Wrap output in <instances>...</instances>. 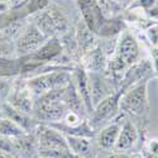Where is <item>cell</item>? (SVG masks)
Returning <instances> with one entry per match:
<instances>
[{"label": "cell", "instance_id": "obj_6", "mask_svg": "<svg viewBox=\"0 0 158 158\" xmlns=\"http://www.w3.org/2000/svg\"><path fill=\"white\" fill-rule=\"evenodd\" d=\"M124 91L125 90L120 87L114 94H111L94 106V110L89 115V120L96 130L109 124L120 114V99Z\"/></svg>", "mask_w": 158, "mask_h": 158}, {"label": "cell", "instance_id": "obj_23", "mask_svg": "<svg viewBox=\"0 0 158 158\" xmlns=\"http://www.w3.org/2000/svg\"><path fill=\"white\" fill-rule=\"evenodd\" d=\"M14 80H15V77L0 76V108H2L5 102H8Z\"/></svg>", "mask_w": 158, "mask_h": 158}, {"label": "cell", "instance_id": "obj_26", "mask_svg": "<svg viewBox=\"0 0 158 158\" xmlns=\"http://www.w3.org/2000/svg\"><path fill=\"white\" fill-rule=\"evenodd\" d=\"M156 0H134L133 4H131V6L129 9H142V10H146L148 8H151L152 5H154Z\"/></svg>", "mask_w": 158, "mask_h": 158}, {"label": "cell", "instance_id": "obj_10", "mask_svg": "<svg viewBox=\"0 0 158 158\" xmlns=\"http://www.w3.org/2000/svg\"><path fill=\"white\" fill-rule=\"evenodd\" d=\"M152 78H156L152 61L149 57H142L127 70L120 81V87L127 90L128 87L142 81H151Z\"/></svg>", "mask_w": 158, "mask_h": 158}, {"label": "cell", "instance_id": "obj_22", "mask_svg": "<svg viewBox=\"0 0 158 158\" xmlns=\"http://www.w3.org/2000/svg\"><path fill=\"white\" fill-rule=\"evenodd\" d=\"M143 35H144V42L147 43L148 48L158 47V22L151 23L143 31Z\"/></svg>", "mask_w": 158, "mask_h": 158}, {"label": "cell", "instance_id": "obj_19", "mask_svg": "<svg viewBox=\"0 0 158 158\" xmlns=\"http://www.w3.org/2000/svg\"><path fill=\"white\" fill-rule=\"evenodd\" d=\"M25 133H27V131L22 127H19L15 122H13L11 119H9L6 116H3V115L0 116V135L14 139Z\"/></svg>", "mask_w": 158, "mask_h": 158}, {"label": "cell", "instance_id": "obj_25", "mask_svg": "<svg viewBox=\"0 0 158 158\" xmlns=\"http://www.w3.org/2000/svg\"><path fill=\"white\" fill-rule=\"evenodd\" d=\"M134 153H131V152H118V151L100 152L99 158H133Z\"/></svg>", "mask_w": 158, "mask_h": 158}, {"label": "cell", "instance_id": "obj_12", "mask_svg": "<svg viewBox=\"0 0 158 158\" xmlns=\"http://www.w3.org/2000/svg\"><path fill=\"white\" fill-rule=\"evenodd\" d=\"M124 114L120 113L114 120H111L109 124L104 125L98 130L95 135V143L100 152H111L114 151L115 143L119 137V131L122 128V123L124 119Z\"/></svg>", "mask_w": 158, "mask_h": 158}, {"label": "cell", "instance_id": "obj_24", "mask_svg": "<svg viewBox=\"0 0 158 158\" xmlns=\"http://www.w3.org/2000/svg\"><path fill=\"white\" fill-rule=\"evenodd\" d=\"M85 119H87V118L80 115L78 113H75V111L69 110L67 113L64 114L63 119H62L60 123H62V124H64V125H67V127H77L78 124H81Z\"/></svg>", "mask_w": 158, "mask_h": 158}, {"label": "cell", "instance_id": "obj_13", "mask_svg": "<svg viewBox=\"0 0 158 158\" xmlns=\"http://www.w3.org/2000/svg\"><path fill=\"white\" fill-rule=\"evenodd\" d=\"M34 134L38 142V149L39 148H69L66 137L60 130L51 127L49 124L39 123V125L34 130Z\"/></svg>", "mask_w": 158, "mask_h": 158}, {"label": "cell", "instance_id": "obj_8", "mask_svg": "<svg viewBox=\"0 0 158 158\" xmlns=\"http://www.w3.org/2000/svg\"><path fill=\"white\" fill-rule=\"evenodd\" d=\"M147 138L140 134L138 127L131 122L129 118L124 116L122 128L119 131V137L115 143L114 151L118 152H139L140 146Z\"/></svg>", "mask_w": 158, "mask_h": 158}, {"label": "cell", "instance_id": "obj_28", "mask_svg": "<svg viewBox=\"0 0 158 158\" xmlns=\"http://www.w3.org/2000/svg\"><path fill=\"white\" fill-rule=\"evenodd\" d=\"M133 158H144V157H143L139 152H135V153H134V156H133Z\"/></svg>", "mask_w": 158, "mask_h": 158}, {"label": "cell", "instance_id": "obj_11", "mask_svg": "<svg viewBox=\"0 0 158 158\" xmlns=\"http://www.w3.org/2000/svg\"><path fill=\"white\" fill-rule=\"evenodd\" d=\"M34 96L31 93V90L27 85L25 78L22 76H17L14 84H13L10 95L8 99V104L14 106L24 113H28L33 115V108H34Z\"/></svg>", "mask_w": 158, "mask_h": 158}, {"label": "cell", "instance_id": "obj_21", "mask_svg": "<svg viewBox=\"0 0 158 158\" xmlns=\"http://www.w3.org/2000/svg\"><path fill=\"white\" fill-rule=\"evenodd\" d=\"M139 153L144 158H158V138L146 139L140 146Z\"/></svg>", "mask_w": 158, "mask_h": 158}, {"label": "cell", "instance_id": "obj_29", "mask_svg": "<svg viewBox=\"0 0 158 158\" xmlns=\"http://www.w3.org/2000/svg\"><path fill=\"white\" fill-rule=\"evenodd\" d=\"M34 158H44V157H41V156H35Z\"/></svg>", "mask_w": 158, "mask_h": 158}, {"label": "cell", "instance_id": "obj_16", "mask_svg": "<svg viewBox=\"0 0 158 158\" xmlns=\"http://www.w3.org/2000/svg\"><path fill=\"white\" fill-rule=\"evenodd\" d=\"M109 56L105 53L104 49L96 44L93 49H90L87 53H85L80 58V66L87 71V72H105L108 66Z\"/></svg>", "mask_w": 158, "mask_h": 158}, {"label": "cell", "instance_id": "obj_3", "mask_svg": "<svg viewBox=\"0 0 158 158\" xmlns=\"http://www.w3.org/2000/svg\"><path fill=\"white\" fill-rule=\"evenodd\" d=\"M64 89L51 90L34 100L33 116L39 123H57L63 119L64 114L69 111L63 102Z\"/></svg>", "mask_w": 158, "mask_h": 158}, {"label": "cell", "instance_id": "obj_1", "mask_svg": "<svg viewBox=\"0 0 158 158\" xmlns=\"http://www.w3.org/2000/svg\"><path fill=\"white\" fill-rule=\"evenodd\" d=\"M142 58L140 43L135 34L130 29H124L119 37L114 53L108 60V66L105 70V75L113 78L120 86V81L131 64Z\"/></svg>", "mask_w": 158, "mask_h": 158}, {"label": "cell", "instance_id": "obj_30", "mask_svg": "<svg viewBox=\"0 0 158 158\" xmlns=\"http://www.w3.org/2000/svg\"><path fill=\"white\" fill-rule=\"evenodd\" d=\"M0 116H2V113H0Z\"/></svg>", "mask_w": 158, "mask_h": 158}, {"label": "cell", "instance_id": "obj_17", "mask_svg": "<svg viewBox=\"0 0 158 158\" xmlns=\"http://www.w3.org/2000/svg\"><path fill=\"white\" fill-rule=\"evenodd\" d=\"M0 113L3 116H6L9 119H11L13 122H15L19 127H22L27 133H32L37 129V127L39 125V122L32 114L24 113L14 106H11L10 104L5 102L2 108H0Z\"/></svg>", "mask_w": 158, "mask_h": 158}, {"label": "cell", "instance_id": "obj_14", "mask_svg": "<svg viewBox=\"0 0 158 158\" xmlns=\"http://www.w3.org/2000/svg\"><path fill=\"white\" fill-rule=\"evenodd\" d=\"M67 140V146L70 151L77 158H99L100 149L98 148L95 138H85V137H72L64 135Z\"/></svg>", "mask_w": 158, "mask_h": 158}, {"label": "cell", "instance_id": "obj_15", "mask_svg": "<svg viewBox=\"0 0 158 158\" xmlns=\"http://www.w3.org/2000/svg\"><path fill=\"white\" fill-rule=\"evenodd\" d=\"M71 80H72V84H73L76 91L78 93V95H80V98L84 101V105L86 108L87 114L90 115L91 111H93V109H94V106H93V102H91L87 71L80 64L75 66V69L71 71Z\"/></svg>", "mask_w": 158, "mask_h": 158}, {"label": "cell", "instance_id": "obj_5", "mask_svg": "<svg viewBox=\"0 0 158 158\" xmlns=\"http://www.w3.org/2000/svg\"><path fill=\"white\" fill-rule=\"evenodd\" d=\"M25 81L34 99H37L51 90L67 86L71 82V71L64 69H55L28 77L25 78Z\"/></svg>", "mask_w": 158, "mask_h": 158}, {"label": "cell", "instance_id": "obj_4", "mask_svg": "<svg viewBox=\"0 0 158 158\" xmlns=\"http://www.w3.org/2000/svg\"><path fill=\"white\" fill-rule=\"evenodd\" d=\"M33 23L41 29V32L49 38H61L66 33H69L71 28V23L64 13L58 6H46L33 14Z\"/></svg>", "mask_w": 158, "mask_h": 158}, {"label": "cell", "instance_id": "obj_9", "mask_svg": "<svg viewBox=\"0 0 158 158\" xmlns=\"http://www.w3.org/2000/svg\"><path fill=\"white\" fill-rule=\"evenodd\" d=\"M89 75V85H90V95L93 106L98 105L100 101L106 99L115 91L120 89L119 84L113 78L106 76L104 72H87ZM94 110V109H93Z\"/></svg>", "mask_w": 158, "mask_h": 158}, {"label": "cell", "instance_id": "obj_27", "mask_svg": "<svg viewBox=\"0 0 158 158\" xmlns=\"http://www.w3.org/2000/svg\"><path fill=\"white\" fill-rule=\"evenodd\" d=\"M113 2L120 10H124V9H129L134 0H113Z\"/></svg>", "mask_w": 158, "mask_h": 158}, {"label": "cell", "instance_id": "obj_7", "mask_svg": "<svg viewBox=\"0 0 158 158\" xmlns=\"http://www.w3.org/2000/svg\"><path fill=\"white\" fill-rule=\"evenodd\" d=\"M48 38L41 32L33 22H28L20 31L19 35L15 39V56L25 57L37 52L46 42Z\"/></svg>", "mask_w": 158, "mask_h": 158}, {"label": "cell", "instance_id": "obj_20", "mask_svg": "<svg viewBox=\"0 0 158 158\" xmlns=\"http://www.w3.org/2000/svg\"><path fill=\"white\" fill-rule=\"evenodd\" d=\"M38 156L44 158H77L69 148H39Z\"/></svg>", "mask_w": 158, "mask_h": 158}, {"label": "cell", "instance_id": "obj_18", "mask_svg": "<svg viewBox=\"0 0 158 158\" xmlns=\"http://www.w3.org/2000/svg\"><path fill=\"white\" fill-rule=\"evenodd\" d=\"M13 142H14L15 152L20 158H34L38 156V142L34 131L14 138Z\"/></svg>", "mask_w": 158, "mask_h": 158}, {"label": "cell", "instance_id": "obj_2", "mask_svg": "<svg viewBox=\"0 0 158 158\" xmlns=\"http://www.w3.org/2000/svg\"><path fill=\"white\" fill-rule=\"evenodd\" d=\"M149 81H142L128 87L120 99V113L133 122L143 137L147 138V125L149 123L151 104L148 98Z\"/></svg>", "mask_w": 158, "mask_h": 158}]
</instances>
